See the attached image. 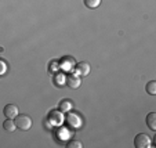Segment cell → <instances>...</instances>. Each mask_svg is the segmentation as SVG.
<instances>
[{
	"label": "cell",
	"mask_w": 156,
	"mask_h": 148,
	"mask_svg": "<svg viewBox=\"0 0 156 148\" xmlns=\"http://www.w3.org/2000/svg\"><path fill=\"white\" fill-rule=\"evenodd\" d=\"M14 122H15V125H17V129H20V130H22V132H27L32 128V119H30V116L24 115V114H22V115L18 114V115L15 116Z\"/></svg>",
	"instance_id": "cell-1"
},
{
	"label": "cell",
	"mask_w": 156,
	"mask_h": 148,
	"mask_svg": "<svg viewBox=\"0 0 156 148\" xmlns=\"http://www.w3.org/2000/svg\"><path fill=\"white\" fill-rule=\"evenodd\" d=\"M151 144H152V140H151V137L148 134L140 133L134 137V145L137 148H148L151 147Z\"/></svg>",
	"instance_id": "cell-2"
},
{
	"label": "cell",
	"mask_w": 156,
	"mask_h": 148,
	"mask_svg": "<svg viewBox=\"0 0 156 148\" xmlns=\"http://www.w3.org/2000/svg\"><path fill=\"white\" fill-rule=\"evenodd\" d=\"M66 114H68V115H66V122H68V125L71 128L79 129L83 125V121H82V118H80V115H77V114H75V112H71V111Z\"/></svg>",
	"instance_id": "cell-3"
},
{
	"label": "cell",
	"mask_w": 156,
	"mask_h": 148,
	"mask_svg": "<svg viewBox=\"0 0 156 148\" xmlns=\"http://www.w3.org/2000/svg\"><path fill=\"white\" fill-rule=\"evenodd\" d=\"M65 85H68L69 89H79L80 85H82V78L79 75H68L65 78Z\"/></svg>",
	"instance_id": "cell-4"
},
{
	"label": "cell",
	"mask_w": 156,
	"mask_h": 148,
	"mask_svg": "<svg viewBox=\"0 0 156 148\" xmlns=\"http://www.w3.org/2000/svg\"><path fill=\"white\" fill-rule=\"evenodd\" d=\"M3 114H4L6 118L15 119V116L20 114V110H18V107L15 105V104H7L6 107H4V110H3Z\"/></svg>",
	"instance_id": "cell-5"
},
{
	"label": "cell",
	"mask_w": 156,
	"mask_h": 148,
	"mask_svg": "<svg viewBox=\"0 0 156 148\" xmlns=\"http://www.w3.org/2000/svg\"><path fill=\"white\" fill-rule=\"evenodd\" d=\"M75 69H76V75H79V76H87L88 74H90V71H91V67H90V64L88 62H79L77 65H75Z\"/></svg>",
	"instance_id": "cell-6"
},
{
	"label": "cell",
	"mask_w": 156,
	"mask_h": 148,
	"mask_svg": "<svg viewBox=\"0 0 156 148\" xmlns=\"http://www.w3.org/2000/svg\"><path fill=\"white\" fill-rule=\"evenodd\" d=\"M59 111L61 112H69V111H72V108H73V104H72V101L69 100V98H64V100H61V103H59L58 105Z\"/></svg>",
	"instance_id": "cell-7"
},
{
	"label": "cell",
	"mask_w": 156,
	"mask_h": 148,
	"mask_svg": "<svg viewBox=\"0 0 156 148\" xmlns=\"http://www.w3.org/2000/svg\"><path fill=\"white\" fill-rule=\"evenodd\" d=\"M3 129L6 132H9V133H14L15 129H17V125H15L14 119H9V118H7L6 121L3 122Z\"/></svg>",
	"instance_id": "cell-8"
},
{
	"label": "cell",
	"mask_w": 156,
	"mask_h": 148,
	"mask_svg": "<svg viewBox=\"0 0 156 148\" xmlns=\"http://www.w3.org/2000/svg\"><path fill=\"white\" fill-rule=\"evenodd\" d=\"M147 125L152 132L156 130V114L155 112H149L147 115Z\"/></svg>",
	"instance_id": "cell-9"
},
{
	"label": "cell",
	"mask_w": 156,
	"mask_h": 148,
	"mask_svg": "<svg viewBox=\"0 0 156 148\" xmlns=\"http://www.w3.org/2000/svg\"><path fill=\"white\" fill-rule=\"evenodd\" d=\"M61 67L65 69V71H72L73 69V67H75V61H73V58H71V57H65L64 60L61 61Z\"/></svg>",
	"instance_id": "cell-10"
},
{
	"label": "cell",
	"mask_w": 156,
	"mask_h": 148,
	"mask_svg": "<svg viewBox=\"0 0 156 148\" xmlns=\"http://www.w3.org/2000/svg\"><path fill=\"white\" fill-rule=\"evenodd\" d=\"M147 92L151 96L156 94V80H151V82L147 83Z\"/></svg>",
	"instance_id": "cell-11"
},
{
	"label": "cell",
	"mask_w": 156,
	"mask_h": 148,
	"mask_svg": "<svg viewBox=\"0 0 156 148\" xmlns=\"http://www.w3.org/2000/svg\"><path fill=\"white\" fill-rule=\"evenodd\" d=\"M84 4L88 9H97L101 4V0H84Z\"/></svg>",
	"instance_id": "cell-12"
},
{
	"label": "cell",
	"mask_w": 156,
	"mask_h": 148,
	"mask_svg": "<svg viewBox=\"0 0 156 148\" xmlns=\"http://www.w3.org/2000/svg\"><path fill=\"white\" fill-rule=\"evenodd\" d=\"M82 147H83V144L79 140H72V141L68 143V148H82Z\"/></svg>",
	"instance_id": "cell-13"
},
{
	"label": "cell",
	"mask_w": 156,
	"mask_h": 148,
	"mask_svg": "<svg viewBox=\"0 0 156 148\" xmlns=\"http://www.w3.org/2000/svg\"><path fill=\"white\" fill-rule=\"evenodd\" d=\"M65 78H66V76H64V75L58 74V75L55 76V85H59V86H61V85H64V83H65Z\"/></svg>",
	"instance_id": "cell-14"
},
{
	"label": "cell",
	"mask_w": 156,
	"mask_h": 148,
	"mask_svg": "<svg viewBox=\"0 0 156 148\" xmlns=\"http://www.w3.org/2000/svg\"><path fill=\"white\" fill-rule=\"evenodd\" d=\"M50 118H54L55 121H58V123H61V122H62V116H61V114H57L55 111L50 114Z\"/></svg>",
	"instance_id": "cell-15"
}]
</instances>
